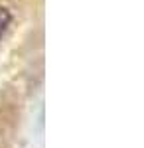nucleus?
<instances>
[{
  "label": "nucleus",
  "mask_w": 144,
  "mask_h": 148,
  "mask_svg": "<svg viewBox=\"0 0 144 148\" xmlns=\"http://www.w3.org/2000/svg\"><path fill=\"white\" fill-rule=\"evenodd\" d=\"M8 24H10V12L0 6V36L4 34V30L8 28Z\"/></svg>",
  "instance_id": "f257e3e1"
}]
</instances>
